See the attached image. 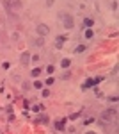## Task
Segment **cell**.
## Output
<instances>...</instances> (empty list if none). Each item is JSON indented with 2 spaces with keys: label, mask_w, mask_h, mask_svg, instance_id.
<instances>
[{
  "label": "cell",
  "mask_w": 119,
  "mask_h": 134,
  "mask_svg": "<svg viewBox=\"0 0 119 134\" xmlns=\"http://www.w3.org/2000/svg\"><path fill=\"white\" fill-rule=\"evenodd\" d=\"M4 5L7 7V11L11 13V9H14V11H18L21 7V2L20 0H4Z\"/></svg>",
  "instance_id": "cell-1"
},
{
  "label": "cell",
  "mask_w": 119,
  "mask_h": 134,
  "mask_svg": "<svg viewBox=\"0 0 119 134\" xmlns=\"http://www.w3.org/2000/svg\"><path fill=\"white\" fill-rule=\"evenodd\" d=\"M103 120H112L114 116H116V109H107V111H103Z\"/></svg>",
  "instance_id": "cell-2"
},
{
  "label": "cell",
  "mask_w": 119,
  "mask_h": 134,
  "mask_svg": "<svg viewBox=\"0 0 119 134\" xmlns=\"http://www.w3.org/2000/svg\"><path fill=\"white\" fill-rule=\"evenodd\" d=\"M37 34H41V36H46V34H48V27H46L45 23L37 25Z\"/></svg>",
  "instance_id": "cell-3"
},
{
  "label": "cell",
  "mask_w": 119,
  "mask_h": 134,
  "mask_svg": "<svg viewBox=\"0 0 119 134\" xmlns=\"http://www.w3.org/2000/svg\"><path fill=\"white\" fill-rule=\"evenodd\" d=\"M64 25H66V29H71V27H73V18H66V21H64Z\"/></svg>",
  "instance_id": "cell-4"
},
{
  "label": "cell",
  "mask_w": 119,
  "mask_h": 134,
  "mask_svg": "<svg viewBox=\"0 0 119 134\" xmlns=\"http://www.w3.org/2000/svg\"><path fill=\"white\" fill-rule=\"evenodd\" d=\"M32 75H34V77H39V75H41V70H39V68H36V70L32 72Z\"/></svg>",
  "instance_id": "cell-5"
},
{
  "label": "cell",
  "mask_w": 119,
  "mask_h": 134,
  "mask_svg": "<svg viewBox=\"0 0 119 134\" xmlns=\"http://www.w3.org/2000/svg\"><path fill=\"white\" fill-rule=\"evenodd\" d=\"M29 57H30L29 54H23V55H21V61H23V63H27V61H29Z\"/></svg>",
  "instance_id": "cell-6"
},
{
  "label": "cell",
  "mask_w": 119,
  "mask_h": 134,
  "mask_svg": "<svg viewBox=\"0 0 119 134\" xmlns=\"http://www.w3.org/2000/svg\"><path fill=\"white\" fill-rule=\"evenodd\" d=\"M66 66H70V59H64L62 61V68H66Z\"/></svg>",
  "instance_id": "cell-7"
}]
</instances>
